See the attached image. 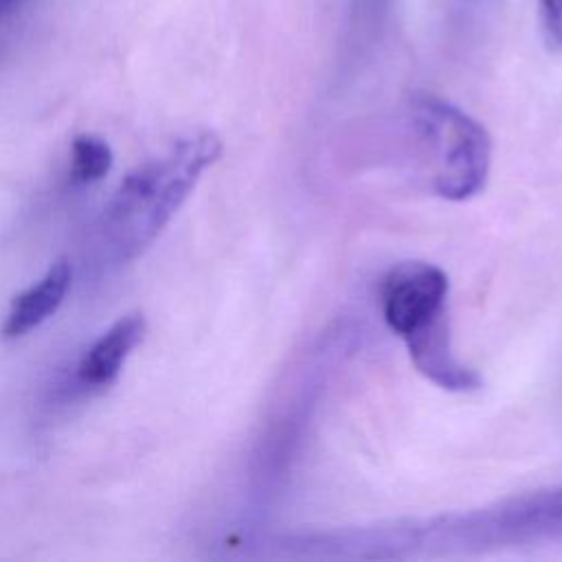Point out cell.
<instances>
[{"instance_id":"6da1fadb","label":"cell","mask_w":562,"mask_h":562,"mask_svg":"<svg viewBox=\"0 0 562 562\" xmlns=\"http://www.w3.org/2000/svg\"><path fill=\"white\" fill-rule=\"evenodd\" d=\"M542 542H562V485L461 514L296 536L299 553L312 558H404Z\"/></svg>"},{"instance_id":"7a4b0ae2","label":"cell","mask_w":562,"mask_h":562,"mask_svg":"<svg viewBox=\"0 0 562 562\" xmlns=\"http://www.w3.org/2000/svg\"><path fill=\"white\" fill-rule=\"evenodd\" d=\"M220 154V138L211 132H198L132 169L103 209L101 235L110 257L116 261L138 257Z\"/></svg>"},{"instance_id":"3957f363","label":"cell","mask_w":562,"mask_h":562,"mask_svg":"<svg viewBox=\"0 0 562 562\" xmlns=\"http://www.w3.org/2000/svg\"><path fill=\"white\" fill-rule=\"evenodd\" d=\"M448 274L419 259L395 263L380 281V310L389 329L406 345L415 369L446 391H474L481 375L452 349L448 325Z\"/></svg>"},{"instance_id":"277c9868","label":"cell","mask_w":562,"mask_h":562,"mask_svg":"<svg viewBox=\"0 0 562 562\" xmlns=\"http://www.w3.org/2000/svg\"><path fill=\"white\" fill-rule=\"evenodd\" d=\"M411 123L432 158L437 195L461 202L485 187L492 140L476 119L446 99L417 94L411 101Z\"/></svg>"},{"instance_id":"5b68a950","label":"cell","mask_w":562,"mask_h":562,"mask_svg":"<svg viewBox=\"0 0 562 562\" xmlns=\"http://www.w3.org/2000/svg\"><path fill=\"white\" fill-rule=\"evenodd\" d=\"M145 316L125 314L105 329L77 364V378L83 386H108L121 373L127 356L145 336Z\"/></svg>"},{"instance_id":"8992f818","label":"cell","mask_w":562,"mask_h":562,"mask_svg":"<svg viewBox=\"0 0 562 562\" xmlns=\"http://www.w3.org/2000/svg\"><path fill=\"white\" fill-rule=\"evenodd\" d=\"M72 281V268L66 259H57L40 281L20 292L7 312L0 329L2 338H18L42 325L64 303Z\"/></svg>"},{"instance_id":"52a82bcc","label":"cell","mask_w":562,"mask_h":562,"mask_svg":"<svg viewBox=\"0 0 562 562\" xmlns=\"http://www.w3.org/2000/svg\"><path fill=\"white\" fill-rule=\"evenodd\" d=\"M112 167L110 145L92 134H79L70 147V176L75 182L101 180Z\"/></svg>"},{"instance_id":"ba28073f","label":"cell","mask_w":562,"mask_h":562,"mask_svg":"<svg viewBox=\"0 0 562 562\" xmlns=\"http://www.w3.org/2000/svg\"><path fill=\"white\" fill-rule=\"evenodd\" d=\"M544 40L553 48H562V0H538Z\"/></svg>"},{"instance_id":"9c48e42d","label":"cell","mask_w":562,"mask_h":562,"mask_svg":"<svg viewBox=\"0 0 562 562\" xmlns=\"http://www.w3.org/2000/svg\"><path fill=\"white\" fill-rule=\"evenodd\" d=\"M386 0H353V13L360 18H375L378 11H382Z\"/></svg>"},{"instance_id":"30bf717a","label":"cell","mask_w":562,"mask_h":562,"mask_svg":"<svg viewBox=\"0 0 562 562\" xmlns=\"http://www.w3.org/2000/svg\"><path fill=\"white\" fill-rule=\"evenodd\" d=\"M24 0H0V20L4 18V15H9L15 7H20Z\"/></svg>"}]
</instances>
